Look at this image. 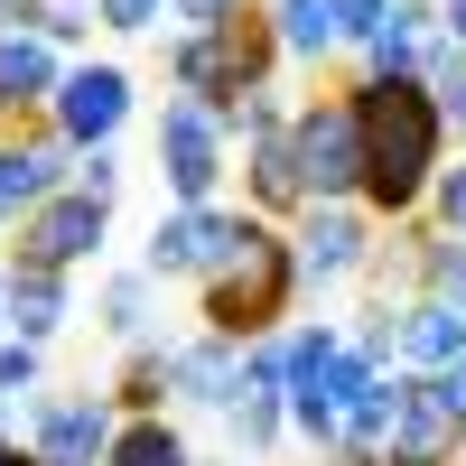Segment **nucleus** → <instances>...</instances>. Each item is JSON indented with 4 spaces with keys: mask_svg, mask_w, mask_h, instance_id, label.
<instances>
[{
    "mask_svg": "<svg viewBox=\"0 0 466 466\" xmlns=\"http://www.w3.org/2000/svg\"><path fill=\"white\" fill-rule=\"evenodd\" d=\"M355 122H364V215L373 224H420L430 215V187H439V149H448V122H439V94L420 75H355Z\"/></svg>",
    "mask_w": 466,
    "mask_h": 466,
    "instance_id": "obj_1",
    "label": "nucleus"
},
{
    "mask_svg": "<svg viewBox=\"0 0 466 466\" xmlns=\"http://www.w3.org/2000/svg\"><path fill=\"white\" fill-rule=\"evenodd\" d=\"M289 299H299V252H289V233L261 224V215H243V243L197 280L206 336H233V345L280 336V327H289Z\"/></svg>",
    "mask_w": 466,
    "mask_h": 466,
    "instance_id": "obj_2",
    "label": "nucleus"
},
{
    "mask_svg": "<svg viewBox=\"0 0 466 466\" xmlns=\"http://www.w3.org/2000/svg\"><path fill=\"white\" fill-rule=\"evenodd\" d=\"M289 159L308 206H355L364 197V122H355V94H308L289 112Z\"/></svg>",
    "mask_w": 466,
    "mask_h": 466,
    "instance_id": "obj_3",
    "label": "nucleus"
},
{
    "mask_svg": "<svg viewBox=\"0 0 466 466\" xmlns=\"http://www.w3.org/2000/svg\"><path fill=\"white\" fill-rule=\"evenodd\" d=\"M224 122L206 103H187V94H168L159 103V177H168V206H215L224 197Z\"/></svg>",
    "mask_w": 466,
    "mask_h": 466,
    "instance_id": "obj_4",
    "label": "nucleus"
},
{
    "mask_svg": "<svg viewBox=\"0 0 466 466\" xmlns=\"http://www.w3.org/2000/svg\"><path fill=\"white\" fill-rule=\"evenodd\" d=\"M112 439H122V401H112V392H37L28 401L37 466H103Z\"/></svg>",
    "mask_w": 466,
    "mask_h": 466,
    "instance_id": "obj_5",
    "label": "nucleus"
},
{
    "mask_svg": "<svg viewBox=\"0 0 466 466\" xmlns=\"http://www.w3.org/2000/svg\"><path fill=\"white\" fill-rule=\"evenodd\" d=\"M382 466H466V410L448 401L439 373H401V410H392V439H382Z\"/></svg>",
    "mask_w": 466,
    "mask_h": 466,
    "instance_id": "obj_6",
    "label": "nucleus"
},
{
    "mask_svg": "<svg viewBox=\"0 0 466 466\" xmlns=\"http://www.w3.org/2000/svg\"><path fill=\"white\" fill-rule=\"evenodd\" d=\"M233 243H243V215L233 206H159V224L140 243V270L149 280H206Z\"/></svg>",
    "mask_w": 466,
    "mask_h": 466,
    "instance_id": "obj_7",
    "label": "nucleus"
},
{
    "mask_svg": "<svg viewBox=\"0 0 466 466\" xmlns=\"http://www.w3.org/2000/svg\"><path fill=\"white\" fill-rule=\"evenodd\" d=\"M103 233H112V206H103V197H85V187H56L47 206H28V215H19V243H10V261L85 270V261L103 252Z\"/></svg>",
    "mask_w": 466,
    "mask_h": 466,
    "instance_id": "obj_8",
    "label": "nucleus"
},
{
    "mask_svg": "<svg viewBox=\"0 0 466 466\" xmlns=\"http://www.w3.org/2000/svg\"><path fill=\"white\" fill-rule=\"evenodd\" d=\"M289 252H299V289H308V280H318V289L364 280V261H373V215H364V206H308L299 233H289Z\"/></svg>",
    "mask_w": 466,
    "mask_h": 466,
    "instance_id": "obj_9",
    "label": "nucleus"
},
{
    "mask_svg": "<svg viewBox=\"0 0 466 466\" xmlns=\"http://www.w3.org/2000/svg\"><path fill=\"white\" fill-rule=\"evenodd\" d=\"M47 122L75 140V149H112V131L131 122V75L122 66H66V85H56V103H47Z\"/></svg>",
    "mask_w": 466,
    "mask_h": 466,
    "instance_id": "obj_10",
    "label": "nucleus"
},
{
    "mask_svg": "<svg viewBox=\"0 0 466 466\" xmlns=\"http://www.w3.org/2000/svg\"><path fill=\"white\" fill-rule=\"evenodd\" d=\"M168 401H187V410H233V401H243V345H233V336H187V345H168Z\"/></svg>",
    "mask_w": 466,
    "mask_h": 466,
    "instance_id": "obj_11",
    "label": "nucleus"
},
{
    "mask_svg": "<svg viewBox=\"0 0 466 466\" xmlns=\"http://www.w3.org/2000/svg\"><path fill=\"white\" fill-rule=\"evenodd\" d=\"M466 355V308H448V299H401L392 308V364L401 373H448Z\"/></svg>",
    "mask_w": 466,
    "mask_h": 466,
    "instance_id": "obj_12",
    "label": "nucleus"
},
{
    "mask_svg": "<svg viewBox=\"0 0 466 466\" xmlns=\"http://www.w3.org/2000/svg\"><path fill=\"white\" fill-rule=\"evenodd\" d=\"M56 85H66V66H56V47H47L37 28H10V37H0V131L28 122V112H47Z\"/></svg>",
    "mask_w": 466,
    "mask_h": 466,
    "instance_id": "obj_13",
    "label": "nucleus"
},
{
    "mask_svg": "<svg viewBox=\"0 0 466 466\" xmlns=\"http://www.w3.org/2000/svg\"><path fill=\"white\" fill-rule=\"evenodd\" d=\"M56 327H66V270L10 261V336L19 345H56Z\"/></svg>",
    "mask_w": 466,
    "mask_h": 466,
    "instance_id": "obj_14",
    "label": "nucleus"
},
{
    "mask_svg": "<svg viewBox=\"0 0 466 466\" xmlns=\"http://www.w3.org/2000/svg\"><path fill=\"white\" fill-rule=\"evenodd\" d=\"M243 187H252V215H308V187H299V159H289V131H270L243 149Z\"/></svg>",
    "mask_w": 466,
    "mask_h": 466,
    "instance_id": "obj_15",
    "label": "nucleus"
},
{
    "mask_svg": "<svg viewBox=\"0 0 466 466\" xmlns=\"http://www.w3.org/2000/svg\"><path fill=\"white\" fill-rule=\"evenodd\" d=\"M270 37H280V56L327 66L345 47V37H336V0H270Z\"/></svg>",
    "mask_w": 466,
    "mask_h": 466,
    "instance_id": "obj_16",
    "label": "nucleus"
},
{
    "mask_svg": "<svg viewBox=\"0 0 466 466\" xmlns=\"http://www.w3.org/2000/svg\"><path fill=\"white\" fill-rule=\"evenodd\" d=\"M94 318H103V336H112V345H149V318H159V280H149V270H122V280H103Z\"/></svg>",
    "mask_w": 466,
    "mask_h": 466,
    "instance_id": "obj_17",
    "label": "nucleus"
},
{
    "mask_svg": "<svg viewBox=\"0 0 466 466\" xmlns=\"http://www.w3.org/2000/svg\"><path fill=\"white\" fill-rule=\"evenodd\" d=\"M122 382H112V401H122V420H149V410H168V336H149V345H122Z\"/></svg>",
    "mask_w": 466,
    "mask_h": 466,
    "instance_id": "obj_18",
    "label": "nucleus"
},
{
    "mask_svg": "<svg viewBox=\"0 0 466 466\" xmlns=\"http://www.w3.org/2000/svg\"><path fill=\"white\" fill-rule=\"evenodd\" d=\"M103 466H197V448L168 430V410H149V420H122V439H112Z\"/></svg>",
    "mask_w": 466,
    "mask_h": 466,
    "instance_id": "obj_19",
    "label": "nucleus"
},
{
    "mask_svg": "<svg viewBox=\"0 0 466 466\" xmlns=\"http://www.w3.org/2000/svg\"><path fill=\"white\" fill-rule=\"evenodd\" d=\"M224 430H233V448L261 466L270 448H280V430H289V392H243V401L224 410Z\"/></svg>",
    "mask_w": 466,
    "mask_h": 466,
    "instance_id": "obj_20",
    "label": "nucleus"
},
{
    "mask_svg": "<svg viewBox=\"0 0 466 466\" xmlns=\"http://www.w3.org/2000/svg\"><path fill=\"white\" fill-rule=\"evenodd\" d=\"M392 410H401V373H373L355 401H345V448H373L382 457V439H392Z\"/></svg>",
    "mask_w": 466,
    "mask_h": 466,
    "instance_id": "obj_21",
    "label": "nucleus"
},
{
    "mask_svg": "<svg viewBox=\"0 0 466 466\" xmlns=\"http://www.w3.org/2000/svg\"><path fill=\"white\" fill-rule=\"evenodd\" d=\"M420 289L466 308V233H439V224H420Z\"/></svg>",
    "mask_w": 466,
    "mask_h": 466,
    "instance_id": "obj_22",
    "label": "nucleus"
},
{
    "mask_svg": "<svg viewBox=\"0 0 466 466\" xmlns=\"http://www.w3.org/2000/svg\"><path fill=\"white\" fill-rule=\"evenodd\" d=\"M420 85L439 94V122L466 131V47H457V37H430V56H420Z\"/></svg>",
    "mask_w": 466,
    "mask_h": 466,
    "instance_id": "obj_23",
    "label": "nucleus"
},
{
    "mask_svg": "<svg viewBox=\"0 0 466 466\" xmlns=\"http://www.w3.org/2000/svg\"><path fill=\"white\" fill-rule=\"evenodd\" d=\"M47 47H85V28H94V0H37V19H28Z\"/></svg>",
    "mask_w": 466,
    "mask_h": 466,
    "instance_id": "obj_24",
    "label": "nucleus"
},
{
    "mask_svg": "<svg viewBox=\"0 0 466 466\" xmlns=\"http://www.w3.org/2000/svg\"><path fill=\"white\" fill-rule=\"evenodd\" d=\"M243 392H289V345L280 336H252L243 345Z\"/></svg>",
    "mask_w": 466,
    "mask_h": 466,
    "instance_id": "obj_25",
    "label": "nucleus"
},
{
    "mask_svg": "<svg viewBox=\"0 0 466 466\" xmlns=\"http://www.w3.org/2000/svg\"><path fill=\"white\" fill-rule=\"evenodd\" d=\"M37 364H47V345L0 336V401H28V392H37Z\"/></svg>",
    "mask_w": 466,
    "mask_h": 466,
    "instance_id": "obj_26",
    "label": "nucleus"
},
{
    "mask_svg": "<svg viewBox=\"0 0 466 466\" xmlns=\"http://www.w3.org/2000/svg\"><path fill=\"white\" fill-rule=\"evenodd\" d=\"M94 19H103L112 37H140V28H159V19H168V0H94Z\"/></svg>",
    "mask_w": 466,
    "mask_h": 466,
    "instance_id": "obj_27",
    "label": "nucleus"
},
{
    "mask_svg": "<svg viewBox=\"0 0 466 466\" xmlns=\"http://www.w3.org/2000/svg\"><path fill=\"white\" fill-rule=\"evenodd\" d=\"M382 19H392V0H336V37H345V47H373Z\"/></svg>",
    "mask_w": 466,
    "mask_h": 466,
    "instance_id": "obj_28",
    "label": "nucleus"
},
{
    "mask_svg": "<svg viewBox=\"0 0 466 466\" xmlns=\"http://www.w3.org/2000/svg\"><path fill=\"white\" fill-rule=\"evenodd\" d=\"M252 0H168V19L187 28V37H206V28H224V19H243Z\"/></svg>",
    "mask_w": 466,
    "mask_h": 466,
    "instance_id": "obj_29",
    "label": "nucleus"
},
{
    "mask_svg": "<svg viewBox=\"0 0 466 466\" xmlns=\"http://www.w3.org/2000/svg\"><path fill=\"white\" fill-rule=\"evenodd\" d=\"M430 224H439V233H466V168H439V187H430Z\"/></svg>",
    "mask_w": 466,
    "mask_h": 466,
    "instance_id": "obj_30",
    "label": "nucleus"
},
{
    "mask_svg": "<svg viewBox=\"0 0 466 466\" xmlns=\"http://www.w3.org/2000/svg\"><path fill=\"white\" fill-rule=\"evenodd\" d=\"M75 187H85V197H122V159H112V149H85V159H75Z\"/></svg>",
    "mask_w": 466,
    "mask_h": 466,
    "instance_id": "obj_31",
    "label": "nucleus"
},
{
    "mask_svg": "<svg viewBox=\"0 0 466 466\" xmlns=\"http://www.w3.org/2000/svg\"><path fill=\"white\" fill-rule=\"evenodd\" d=\"M439 37H457V47H466V0H439Z\"/></svg>",
    "mask_w": 466,
    "mask_h": 466,
    "instance_id": "obj_32",
    "label": "nucleus"
},
{
    "mask_svg": "<svg viewBox=\"0 0 466 466\" xmlns=\"http://www.w3.org/2000/svg\"><path fill=\"white\" fill-rule=\"evenodd\" d=\"M37 19V0H0V37H10V28H28Z\"/></svg>",
    "mask_w": 466,
    "mask_h": 466,
    "instance_id": "obj_33",
    "label": "nucleus"
},
{
    "mask_svg": "<svg viewBox=\"0 0 466 466\" xmlns=\"http://www.w3.org/2000/svg\"><path fill=\"white\" fill-rule=\"evenodd\" d=\"M439 382H448V401H457V410H466V355H457V364H448V373H439Z\"/></svg>",
    "mask_w": 466,
    "mask_h": 466,
    "instance_id": "obj_34",
    "label": "nucleus"
},
{
    "mask_svg": "<svg viewBox=\"0 0 466 466\" xmlns=\"http://www.w3.org/2000/svg\"><path fill=\"white\" fill-rule=\"evenodd\" d=\"M0 336H10V270H0Z\"/></svg>",
    "mask_w": 466,
    "mask_h": 466,
    "instance_id": "obj_35",
    "label": "nucleus"
},
{
    "mask_svg": "<svg viewBox=\"0 0 466 466\" xmlns=\"http://www.w3.org/2000/svg\"><path fill=\"white\" fill-rule=\"evenodd\" d=\"M197 466H206V457H197Z\"/></svg>",
    "mask_w": 466,
    "mask_h": 466,
    "instance_id": "obj_36",
    "label": "nucleus"
},
{
    "mask_svg": "<svg viewBox=\"0 0 466 466\" xmlns=\"http://www.w3.org/2000/svg\"><path fill=\"white\" fill-rule=\"evenodd\" d=\"M327 466H336V457H327Z\"/></svg>",
    "mask_w": 466,
    "mask_h": 466,
    "instance_id": "obj_37",
    "label": "nucleus"
}]
</instances>
